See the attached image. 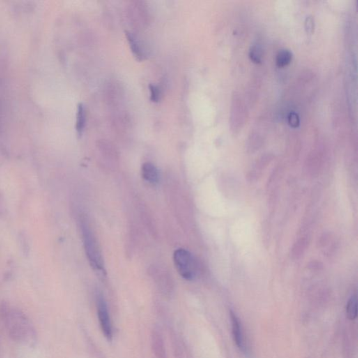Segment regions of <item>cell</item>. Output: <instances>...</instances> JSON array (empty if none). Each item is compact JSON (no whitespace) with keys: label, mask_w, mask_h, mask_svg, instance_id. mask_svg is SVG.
I'll return each mask as SVG.
<instances>
[{"label":"cell","mask_w":358,"mask_h":358,"mask_svg":"<svg viewBox=\"0 0 358 358\" xmlns=\"http://www.w3.org/2000/svg\"><path fill=\"white\" fill-rule=\"evenodd\" d=\"M97 316L102 332L106 339L111 341L113 337L112 325L107 304L104 297L102 295H97L96 297Z\"/></svg>","instance_id":"obj_4"},{"label":"cell","mask_w":358,"mask_h":358,"mask_svg":"<svg viewBox=\"0 0 358 358\" xmlns=\"http://www.w3.org/2000/svg\"><path fill=\"white\" fill-rule=\"evenodd\" d=\"M173 262L179 274L184 279L192 281L197 274V265L191 253L179 249L173 253Z\"/></svg>","instance_id":"obj_3"},{"label":"cell","mask_w":358,"mask_h":358,"mask_svg":"<svg viewBox=\"0 0 358 358\" xmlns=\"http://www.w3.org/2000/svg\"><path fill=\"white\" fill-rule=\"evenodd\" d=\"M288 123L292 127H297L299 125V118L298 115L295 112L290 113L288 116Z\"/></svg>","instance_id":"obj_14"},{"label":"cell","mask_w":358,"mask_h":358,"mask_svg":"<svg viewBox=\"0 0 358 358\" xmlns=\"http://www.w3.org/2000/svg\"><path fill=\"white\" fill-rule=\"evenodd\" d=\"M81 230L86 256L90 265L95 270L102 272L104 271V263L96 239L86 223L81 225Z\"/></svg>","instance_id":"obj_2"},{"label":"cell","mask_w":358,"mask_h":358,"mask_svg":"<svg viewBox=\"0 0 358 358\" xmlns=\"http://www.w3.org/2000/svg\"><path fill=\"white\" fill-rule=\"evenodd\" d=\"M86 113L85 106L83 104H79L77 108V123H76V129L79 135L83 134L86 127Z\"/></svg>","instance_id":"obj_9"},{"label":"cell","mask_w":358,"mask_h":358,"mask_svg":"<svg viewBox=\"0 0 358 358\" xmlns=\"http://www.w3.org/2000/svg\"><path fill=\"white\" fill-rule=\"evenodd\" d=\"M250 58L253 63H260L262 61V50L258 46H253L249 53Z\"/></svg>","instance_id":"obj_12"},{"label":"cell","mask_w":358,"mask_h":358,"mask_svg":"<svg viewBox=\"0 0 358 358\" xmlns=\"http://www.w3.org/2000/svg\"><path fill=\"white\" fill-rule=\"evenodd\" d=\"M149 89L150 92V100L153 102H158L160 100L161 91L159 87L155 85L150 84Z\"/></svg>","instance_id":"obj_13"},{"label":"cell","mask_w":358,"mask_h":358,"mask_svg":"<svg viewBox=\"0 0 358 358\" xmlns=\"http://www.w3.org/2000/svg\"><path fill=\"white\" fill-rule=\"evenodd\" d=\"M305 28L307 33H313V29H314V22H313V19H312L311 17L306 18L305 21Z\"/></svg>","instance_id":"obj_15"},{"label":"cell","mask_w":358,"mask_h":358,"mask_svg":"<svg viewBox=\"0 0 358 358\" xmlns=\"http://www.w3.org/2000/svg\"><path fill=\"white\" fill-rule=\"evenodd\" d=\"M150 343L155 358H167L162 334L157 329H154L150 334Z\"/></svg>","instance_id":"obj_6"},{"label":"cell","mask_w":358,"mask_h":358,"mask_svg":"<svg viewBox=\"0 0 358 358\" xmlns=\"http://www.w3.org/2000/svg\"><path fill=\"white\" fill-rule=\"evenodd\" d=\"M230 318L232 322V332L234 341L240 350L244 353L247 352V348L244 342V333H243L242 324L235 312L230 311Z\"/></svg>","instance_id":"obj_5"},{"label":"cell","mask_w":358,"mask_h":358,"mask_svg":"<svg viewBox=\"0 0 358 358\" xmlns=\"http://www.w3.org/2000/svg\"><path fill=\"white\" fill-rule=\"evenodd\" d=\"M125 35H126L127 41H128L129 47H130L133 54L136 57V59L142 60L144 58V53H143V51L141 49L139 42L136 40L135 37L132 33H129V32H125Z\"/></svg>","instance_id":"obj_8"},{"label":"cell","mask_w":358,"mask_h":358,"mask_svg":"<svg viewBox=\"0 0 358 358\" xmlns=\"http://www.w3.org/2000/svg\"><path fill=\"white\" fill-rule=\"evenodd\" d=\"M347 318L349 320H355L357 315V299L356 295L349 299L345 308Z\"/></svg>","instance_id":"obj_10"},{"label":"cell","mask_w":358,"mask_h":358,"mask_svg":"<svg viewBox=\"0 0 358 358\" xmlns=\"http://www.w3.org/2000/svg\"><path fill=\"white\" fill-rule=\"evenodd\" d=\"M292 58V53L290 51L286 50V49L281 50L276 56V65L279 67L287 66L291 62Z\"/></svg>","instance_id":"obj_11"},{"label":"cell","mask_w":358,"mask_h":358,"mask_svg":"<svg viewBox=\"0 0 358 358\" xmlns=\"http://www.w3.org/2000/svg\"><path fill=\"white\" fill-rule=\"evenodd\" d=\"M143 178L150 184H155L159 181V172L156 166L152 163L146 162L141 168Z\"/></svg>","instance_id":"obj_7"},{"label":"cell","mask_w":358,"mask_h":358,"mask_svg":"<svg viewBox=\"0 0 358 358\" xmlns=\"http://www.w3.org/2000/svg\"><path fill=\"white\" fill-rule=\"evenodd\" d=\"M2 321L5 324L7 332L13 341L31 346L36 343V329L26 313L21 310L11 308L8 314L2 319Z\"/></svg>","instance_id":"obj_1"}]
</instances>
